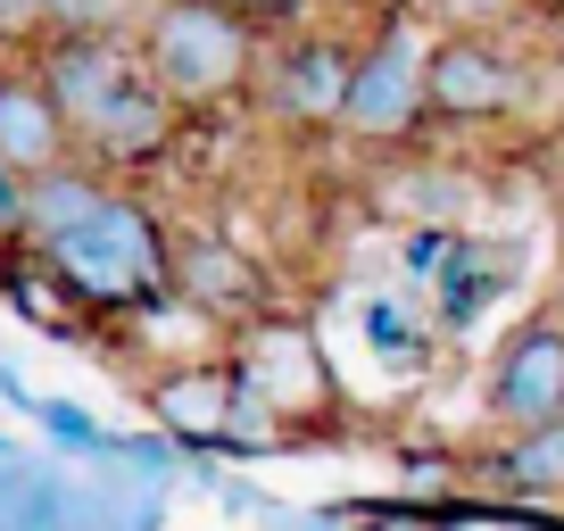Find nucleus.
Listing matches in <instances>:
<instances>
[{
	"label": "nucleus",
	"instance_id": "f257e3e1",
	"mask_svg": "<svg viewBox=\"0 0 564 531\" xmlns=\"http://www.w3.org/2000/svg\"><path fill=\"white\" fill-rule=\"evenodd\" d=\"M133 51H141V75L183 108H225L258 84L265 67V34L232 9V0H150L133 25Z\"/></svg>",
	"mask_w": 564,
	"mask_h": 531
},
{
	"label": "nucleus",
	"instance_id": "f03ea898",
	"mask_svg": "<svg viewBox=\"0 0 564 531\" xmlns=\"http://www.w3.org/2000/svg\"><path fill=\"white\" fill-rule=\"evenodd\" d=\"M42 266L91 316H124V307H150L175 291V241L159 232V216L133 192H108L91 225H75L58 249H42Z\"/></svg>",
	"mask_w": 564,
	"mask_h": 531
},
{
	"label": "nucleus",
	"instance_id": "7ed1b4c3",
	"mask_svg": "<svg viewBox=\"0 0 564 531\" xmlns=\"http://www.w3.org/2000/svg\"><path fill=\"white\" fill-rule=\"evenodd\" d=\"M423 67L432 42L415 34V18H382L373 42H357V75H349V108H340V142L357 150H390L406 133H423Z\"/></svg>",
	"mask_w": 564,
	"mask_h": 531
},
{
	"label": "nucleus",
	"instance_id": "20e7f679",
	"mask_svg": "<svg viewBox=\"0 0 564 531\" xmlns=\"http://www.w3.org/2000/svg\"><path fill=\"white\" fill-rule=\"evenodd\" d=\"M523 91L531 75L498 34H432V67H423V117L432 124H507Z\"/></svg>",
	"mask_w": 564,
	"mask_h": 531
},
{
	"label": "nucleus",
	"instance_id": "39448f33",
	"mask_svg": "<svg viewBox=\"0 0 564 531\" xmlns=\"http://www.w3.org/2000/svg\"><path fill=\"white\" fill-rule=\"evenodd\" d=\"M232 366H241V382H258V399L291 424V441H300L307 424L333 415V366H324V340L307 333V324H291V316L241 324Z\"/></svg>",
	"mask_w": 564,
	"mask_h": 531
},
{
	"label": "nucleus",
	"instance_id": "423d86ee",
	"mask_svg": "<svg viewBox=\"0 0 564 531\" xmlns=\"http://www.w3.org/2000/svg\"><path fill=\"white\" fill-rule=\"evenodd\" d=\"M34 75L51 84L58 117H67V133H75V159H84L100 117L141 84V51H133V34H51L34 51Z\"/></svg>",
	"mask_w": 564,
	"mask_h": 531
},
{
	"label": "nucleus",
	"instance_id": "0eeeda50",
	"mask_svg": "<svg viewBox=\"0 0 564 531\" xmlns=\"http://www.w3.org/2000/svg\"><path fill=\"white\" fill-rule=\"evenodd\" d=\"M556 415H564V324L531 316L490 357V424L498 432H540Z\"/></svg>",
	"mask_w": 564,
	"mask_h": 531
},
{
	"label": "nucleus",
	"instance_id": "6e6552de",
	"mask_svg": "<svg viewBox=\"0 0 564 531\" xmlns=\"http://www.w3.org/2000/svg\"><path fill=\"white\" fill-rule=\"evenodd\" d=\"M349 75H357V42L333 34H300L291 51L265 58V84H274V108L307 133H340V108H349Z\"/></svg>",
	"mask_w": 564,
	"mask_h": 531
},
{
	"label": "nucleus",
	"instance_id": "1a4fd4ad",
	"mask_svg": "<svg viewBox=\"0 0 564 531\" xmlns=\"http://www.w3.org/2000/svg\"><path fill=\"white\" fill-rule=\"evenodd\" d=\"M175 300L192 316H216V324H258L265 316V266L249 249L216 241V232H192V241H175Z\"/></svg>",
	"mask_w": 564,
	"mask_h": 531
},
{
	"label": "nucleus",
	"instance_id": "9d476101",
	"mask_svg": "<svg viewBox=\"0 0 564 531\" xmlns=\"http://www.w3.org/2000/svg\"><path fill=\"white\" fill-rule=\"evenodd\" d=\"M67 159H75V133L58 117L51 84L34 67H0V166H18L25 183H42Z\"/></svg>",
	"mask_w": 564,
	"mask_h": 531
},
{
	"label": "nucleus",
	"instance_id": "9b49d317",
	"mask_svg": "<svg viewBox=\"0 0 564 531\" xmlns=\"http://www.w3.org/2000/svg\"><path fill=\"white\" fill-rule=\"evenodd\" d=\"M150 415L175 448H232V357L166 366L150 382Z\"/></svg>",
	"mask_w": 564,
	"mask_h": 531
},
{
	"label": "nucleus",
	"instance_id": "f8f14e48",
	"mask_svg": "<svg viewBox=\"0 0 564 531\" xmlns=\"http://www.w3.org/2000/svg\"><path fill=\"white\" fill-rule=\"evenodd\" d=\"M175 133H183V108L166 100L150 75H141V84H133V91H124V100L100 117V133L84 142V159L100 166V175H117V166L133 175V166H159L166 150H175Z\"/></svg>",
	"mask_w": 564,
	"mask_h": 531
},
{
	"label": "nucleus",
	"instance_id": "ddd939ff",
	"mask_svg": "<svg viewBox=\"0 0 564 531\" xmlns=\"http://www.w3.org/2000/svg\"><path fill=\"white\" fill-rule=\"evenodd\" d=\"M481 481H490L507 507H547L564 498V415L540 432H498V448L481 457Z\"/></svg>",
	"mask_w": 564,
	"mask_h": 531
},
{
	"label": "nucleus",
	"instance_id": "4468645a",
	"mask_svg": "<svg viewBox=\"0 0 564 531\" xmlns=\"http://www.w3.org/2000/svg\"><path fill=\"white\" fill-rule=\"evenodd\" d=\"M100 199H108V175L91 159H67L58 175H42L34 192H25V241L18 249H34V258H42V249H58L75 225L100 216Z\"/></svg>",
	"mask_w": 564,
	"mask_h": 531
},
{
	"label": "nucleus",
	"instance_id": "2eb2a0df",
	"mask_svg": "<svg viewBox=\"0 0 564 531\" xmlns=\"http://www.w3.org/2000/svg\"><path fill=\"white\" fill-rule=\"evenodd\" d=\"M507 283H514V258H507V249L457 232V249H448V266H441V283H432V316H441V333H465V324H474Z\"/></svg>",
	"mask_w": 564,
	"mask_h": 531
},
{
	"label": "nucleus",
	"instance_id": "dca6fc26",
	"mask_svg": "<svg viewBox=\"0 0 564 531\" xmlns=\"http://www.w3.org/2000/svg\"><path fill=\"white\" fill-rule=\"evenodd\" d=\"M0 291H9V307H18V316L34 324L42 340H75V333H84V316H91V307L75 300L67 283H58L51 266L34 258V249H9V266H0Z\"/></svg>",
	"mask_w": 564,
	"mask_h": 531
},
{
	"label": "nucleus",
	"instance_id": "f3484780",
	"mask_svg": "<svg viewBox=\"0 0 564 531\" xmlns=\"http://www.w3.org/2000/svg\"><path fill=\"white\" fill-rule=\"evenodd\" d=\"M357 324H366V349L382 357L390 373H415L423 357H432V333H423V316L399 291H366V300H357Z\"/></svg>",
	"mask_w": 564,
	"mask_h": 531
},
{
	"label": "nucleus",
	"instance_id": "a211bd4d",
	"mask_svg": "<svg viewBox=\"0 0 564 531\" xmlns=\"http://www.w3.org/2000/svg\"><path fill=\"white\" fill-rule=\"evenodd\" d=\"M34 424L51 432L58 448H75V457H108V448H124L117 432H108V424H91V415L75 408V399H34Z\"/></svg>",
	"mask_w": 564,
	"mask_h": 531
},
{
	"label": "nucleus",
	"instance_id": "6ab92c4d",
	"mask_svg": "<svg viewBox=\"0 0 564 531\" xmlns=\"http://www.w3.org/2000/svg\"><path fill=\"white\" fill-rule=\"evenodd\" d=\"M448 249H457V232L415 225V232L399 241V283H406V291H432V283H441V266H448Z\"/></svg>",
	"mask_w": 564,
	"mask_h": 531
},
{
	"label": "nucleus",
	"instance_id": "aec40b11",
	"mask_svg": "<svg viewBox=\"0 0 564 531\" xmlns=\"http://www.w3.org/2000/svg\"><path fill=\"white\" fill-rule=\"evenodd\" d=\"M51 34H117V0H42Z\"/></svg>",
	"mask_w": 564,
	"mask_h": 531
},
{
	"label": "nucleus",
	"instance_id": "412c9836",
	"mask_svg": "<svg viewBox=\"0 0 564 531\" xmlns=\"http://www.w3.org/2000/svg\"><path fill=\"white\" fill-rule=\"evenodd\" d=\"M232 9H241L249 25H258V34H282V25H307L324 9V0H232Z\"/></svg>",
	"mask_w": 564,
	"mask_h": 531
},
{
	"label": "nucleus",
	"instance_id": "4be33fe9",
	"mask_svg": "<svg viewBox=\"0 0 564 531\" xmlns=\"http://www.w3.org/2000/svg\"><path fill=\"white\" fill-rule=\"evenodd\" d=\"M25 192H34V183H25L18 166H0V241L9 249L25 241Z\"/></svg>",
	"mask_w": 564,
	"mask_h": 531
},
{
	"label": "nucleus",
	"instance_id": "5701e85b",
	"mask_svg": "<svg viewBox=\"0 0 564 531\" xmlns=\"http://www.w3.org/2000/svg\"><path fill=\"white\" fill-rule=\"evenodd\" d=\"M0 25H9V42H18V34L51 42V9H42V0H0Z\"/></svg>",
	"mask_w": 564,
	"mask_h": 531
},
{
	"label": "nucleus",
	"instance_id": "b1692460",
	"mask_svg": "<svg viewBox=\"0 0 564 531\" xmlns=\"http://www.w3.org/2000/svg\"><path fill=\"white\" fill-rule=\"evenodd\" d=\"M540 9H556V18H564V0H540Z\"/></svg>",
	"mask_w": 564,
	"mask_h": 531
},
{
	"label": "nucleus",
	"instance_id": "393cba45",
	"mask_svg": "<svg viewBox=\"0 0 564 531\" xmlns=\"http://www.w3.org/2000/svg\"><path fill=\"white\" fill-rule=\"evenodd\" d=\"M0 266H9V241H0Z\"/></svg>",
	"mask_w": 564,
	"mask_h": 531
},
{
	"label": "nucleus",
	"instance_id": "a878e982",
	"mask_svg": "<svg viewBox=\"0 0 564 531\" xmlns=\"http://www.w3.org/2000/svg\"><path fill=\"white\" fill-rule=\"evenodd\" d=\"M0 42H9V25H0Z\"/></svg>",
	"mask_w": 564,
	"mask_h": 531
}]
</instances>
